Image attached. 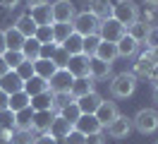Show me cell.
I'll return each instance as SVG.
<instances>
[{
	"instance_id": "18",
	"label": "cell",
	"mask_w": 158,
	"mask_h": 144,
	"mask_svg": "<svg viewBox=\"0 0 158 144\" xmlns=\"http://www.w3.org/2000/svg\"><path fill=\"white\" fill-rule=\"evenodd\" d=\"M29 17L36 22V27H48V24H53V12H50V5H48V2L31 7Z\"/></svg>"
},
{
	"instance_id": "40",
	"label": "cell",
	"mask_w": 158,
	"mask_h": 144,
	"mask_svg": "<svg viewBox=\"0 0 158 144\" xmlns=\"http://www.w3.org/2000/svg\"><path fill=\"white\" fill-rule=\"evenodd\" d=\"M0 127H2V130H7V132L15 130V113H12L10 108L0 111Z\"/></svg>"
},
{
	"instance_id": "43",
	"label": "cell",
	"mask_w": 158,
	"mask_h": 144,
	"mask_svg": "<svg viewBox=\"0 0 158 144\" xmlns=\"http://www.w3.org/2000/svg\"><path fill=\"white\" fill-rule=\"evenodd\" d=\"M146 50H153V48H158V27H151L146 34Z\"/></svg>"
},
{
	"instance_id": "9",
	"label": "cell",
	"mask_w": 158,
	"mask_h": 144,
	"mask_svg": "<svg viewBox=\"0 0 158 144\" xmlns=\"http://www.w3.org/2000/svg\"><path fill=\"white\" fill-rule=\"evenodd\" d=\"M74 103H77V108H79V113H81V115H94L96 111H98V106L103 103V98H101V94L91 91V94L77 98Z\"/></svg>"
},
{
	"instance_id": "23",
	"label": "cell",
	"mask_w": 158,
	"mask_h": 144,
	"mask_svg": "<svg viewBox=\"0 0 158 144\" xmlns=\"http://www.w3.org/2000/svg\"><path fill=\"white\" fill-rule=\"evenodd\" d=\"M115 46H118V58H132L134 53H137L139 43H137L132 36H129V34H125V36H122L118 43H115Z\"/></svg>"
},
{
	"instance_id": "58",
	"label": "cell",
	"mask_w": 158,
	"mask_h": 144,
	"mask_svg": "<svg viewBox=\"0 0 158 144\" xmlns=\"http://www.w3.org/2000/svg\"><path fill=\"white\" fill-rule=\"evenodd\" d=\"M156 144H158V142H156Z\"/></svg>"
},
{
	"instance_id": "10",
	"label": "cell",
	"mask_w": 158,
	"mask_h": 144,
	"mask_svg": "<svg viewBox=\"0 0 158 144\" xmlns=\"http://www.w3.org/2000/svg\"><path fill=\"white\" fill-rule=\"evenodd\" d=\"M94 115H96V120L101 123V127L106 130V127H108V125L120 115V111H118V106L113 103V101H103V103L98 106V111H96Z\"/></svg>"
},
{
	"instance_id": "42",
	"label": "cell",
	"mask_w": 158,
	"mask_h": 144,
	"mask_svg": "<svg viewBox=\"0 0 158 144\" xmlns=\"http://www.w3.org/2000/svg\"><path fill=\"white\" fill-rule=\"evenodd\" d=\"M15 72L19 75V79H22V82H27V79H31V77L36 75V72H34V63H29V60H24V63H22V65L17 67Z\"/></svg>"
},
{
	"instance_id": "6",
	"label": "cell",
	"mask_w": 158,
	"mask_h": 144,
	"mask_svg": "<svg viewBox=\"0 0 158 144\" xmlns=\"http://www.w3.org/2000/svg\"><path fill=\"white\" fill-rule=\"evenodd\" d=\"M127 34V27H122L118 19H103L101 22V27H98V36L101 41H108V43H118L120 38Z\"/></svg>"
},
{
	"instance_id": "7",
	"label": "cell",
	"mask_w": 158,
	"mask_h": 144,
	"mask_svg": "<svg viewBox=\"0 0 158 144\" xmlns=\"http://www.w3.org/2000/svg\"><path fill=\"white\" fill-rule=\"evenodd\" d=\"M72 82H74V77L69 75L65 67H62V70H55L53 77L48 79V91L50 94H65V91H69Z\"/></svg>"
},
{
	"instance_id": "55",
	"label": "cell",
	"mask_w": 158,
	"mask_h": 144,
	"mask_svg": "<svg viewBox=\"0 0 158 144\" xmlns=\"http://www.w3.org/2000/svg\"><path fill=\"white\" fill-rule=\"evenodd\" d=\"M144 2H146L148 7H158V0H144Z\"/></svg>"
},
{
	"instance_id": "8",
	"label": "cell",
	"mask_w": 158,
	"mask_h": 144,
	"mask_svg": "<svg viewBox=\"0 0 158 144\" xmlns=\"http://www.w3.org/2000/svg\"><path fill=\"white\" fill-rule=\"evenodd\" d=\"M106 132H108V137H113V139H125V137L132 132V118L118 115V118L106 127Z\"/></svg>"
},
{
	"instance_id": "39",
	"label": "cell",
	"mask_w": 158,
	"mask_h": 144,
	"mask_svg": "<svg viewBox=\"0 0 158 144\" xmlns=\"http://www.w3.org/2000/svg\"><path fill=\"white\" fill-rule=\"evenodd\" d=\"M31 142H34L31 130H12V142L10 144H31Z\"/></svg>"
},
{
	"instance_id": "48",
	"label": "cell",
	"mask_w": 158,
	"mask_h": 144,
	"mask_svg": "<svg viewBox=\"0 0 158 144\" xmlns=\"http://www.w3.org/2000/svg\"><path fill=\"white\" fill-rule=\"evenodd\" d=\"M10 142H12V132H7V130L0 127V144H10Z\"/></svg>"
},
{
	"instance_id": "56",
	"label": "cell",
	"mask_w": 158,
	"mask_h": 144,
	"mask_svg": "<svg viewBox=\"0 0 158 144\" xmlns=\"http://www.w3.org/2000/svg\"><path fill=\"white\" fill-rule=\"evenodd\" d=\"M153 101L158 103V86H153Z\"/></svg>"
},
{
	"instance_id": "35",
	"label": "cell",
	"mask_w": 158,
	"mask_h": 144,
	"mask_svg": "<svg viewBox=\"0 0 158 144\" xmlns=\"http://www.w3.org/2000/svg\"><path fill=\"white\" fill-rule=\"evenodd\" d=\"M69 103H74V96L69 94V91H65V94H53V111H55V113L62 111V108H67Z\"/></svg>"
},
{
	"instance_id": "13",
	"label": "cell",
	"mask_w": 158,
	"mask_h": 144,
	"mask_svg": "<svg viewBox=\"0 0 158 144\" xmlns=\"http://www.w3.org/2000/svg\"><path fill=\"white\" fill-rule=\"evenodd\" d=\"M0 89L7 96H12V94H17V91H24V82L19 79V75L15 70H10L5 77H0Z\"/></svg>"
},
{
	"instance_id": "12",
	"label": "cell",
	"mask_w": 158,
	"mask_h": 144,
	"mask_svg": "<svg viewBox=\"0 0 158 144\" xmlns=\"http://www.w3.org/2000/svg\"><path fill=\"white\" fill-rule=\"evenodd\" d=\"M74 130L81 132L84 137L96 134V132H103V127H101V123L96 120V115H79V120L74 123Z\"/></svg>"
},
{
	"instance_id": "50",
	"label": "cell",
	"mask_w": 158,
	"mask_h": 144,
	"mask_svg": "<svg viewBox=\"0 0 158 144\" xmlns=\"http://www.w3.org/2000/svg\"><path fill=\"white\" fill-rule=\"evenodd\" d=\"M7 101H10V96L0 89V111H5V108H7Z\"/></svg>"
},
{
	"instance_id": "26",
	"label": "cell",
	"mask_w": 158,
	"mask_h": 144,
	"mask_svg": "<svg viewBox=\"0 0 158 144\" xmlns=\"http://www.w3.org/2000/svg\"><path fill=\"white\" fill-rule=\"evenodd\" d=\"M19 53L24 55V60H29V63H36V60H39V55H41V43L36 41V38H27Z\"/></svg>"
},
{
	"instance_id": "36",
	"label": "cell",
	"mask_w": 158,
	"mask_h": 144,
	"mask_svg": "<svg viewBox=\"0 0 158 144\" xmlns=\"http://www.w3.org/2000/svg\"><path fill=\"white\" fill-rule=\"evenodd\" d=\"M2 60L7 63L10 70H17V67L24 63V55H22L19 50H5V53H2Z\"/></svg>"
},
{
	"instance_id": "47",
	"label": "cell",
	"mask_w": 158,
	"mask_h": 144,
	"mask_svg": "<svg viewBox=\"0 0 158 144\" xmlns=\"http://www.w3.org/2000/svg\"><path fill=\"white\" fill-rule=\"evenodd\" d=\"M84 144H106V137H103V132L89 134V137H86V139H84Z\"/></svg>"
},
{
	"instance_id": "31",
	"label": "cell",
	"mask_w": 158,
	"mask_h": 144,
	"mask_svg": "<svg viewBox=\"0 0 158 144\" xmlns=\"http://www.w3.org/2000/svg\"><path fill=\"white\" fill-rule=\"evenodd\" d=\"M98 43H101V36H98V34L84 36V41H81V55L94 58V55H96V50H98Z\"/></svg>"
},
{
	"instance_id": "24",
	"label": "cell",
	"mask_w": 158,
	"mask_h": 144,
	"mask_svg": "<svg viewBox=\"0 0 158 144\" xmlns=\"http://www.w3.org/2000/svg\"><path fill=\"white\" fill-rule=\"evenodd\" d=\"M24 91L34 98V96H39V94H43V91H48V82L43 79V77H39V75H34L31 79H27L24 82Z\"/></svg>"
},
{
	"instance_id": "11",
	"label": "cell",
	"mask_w": 158,
	"mask_h": 144,
	"mask_svg": "<svg viewBox=\"0 0 158 144\" xmlns=\"http://www.w3.org/2000/svg\"><path fill=\"white\" fill-rule=\"evenodd\" d=\"M55 118V111H34V123H31V132L46 134L50 130V123Z\"/></svg>"
},
{
	"instance_id": "54",
	"label": "cell",
	"mask_w": 158,
	"mask_h": 144,
	"mask_svg": "<svg viewBox=\"0 0 158 144\" xmlns=\"http://www.w3.org/2000/svg\"><path fill=\"white\" fill-rule=\"evenodd\" d=\"M43 2H48V0H27L29 7H36V5H43Z\"/></svg>"
},
{
	"instance_id": "33",
	"label": "cell",
	"mask_w": 158,
	"mask_h": 144,
	"mask_svg": "<svg viewBox=\"0 0 158 144\" xmlns=\"http://www.w3.org/2000/svg\"><path fill=\"white\" fill-rule=\"evenodd\" d=\"M81 41H84V36H79V34H74V31H72V34H69V38L62 43V48L69 53V58H72V55H81Z\"/></svg>"
},
{
	"instance_id": "51",
	"label": "cell",
	"mask_w": 158,
	"mask_h": 144,
	"mask_svg": "<svg viewBox=\"0 0 158 144\" xmlns=\"http://www.w3.org/2000/svg\"><path fill=\"white\" fill-rule=\"evenodd\" d=\"M0 5H2V7H7V10H15L17 5H19V0H0Z\"/></svg>"
},
{
	"instance_id": "29",
	"label": "cell",
	"mask_w": 158,
	"mask_h": 144,
	"mask_svg": "<svg viewBox=\"0 0 158 144\" xmlns=\"http://www.w3.org/2000/svg\"><path fill=\"white\" fill-rule=\"evenodd\" d=\"M31 123H34V108L31 106L15 113V130H31Z\"/></svg>"
},
{
	"instance_id": "46",
	"label": "cell",
	"mask_w": 158,
	"mask_h": 144,
	"mask_svg": "<svg viewBox=\"0 0 158 144\" xmlns=\"http://www.w3.org/2000/svg\"><path fill=\"white\" fill-rule=\"evenodd\" d=\"M31 144H58V139H55V137H50L48 132L46 134H39V137H34V142Z\"/></svg>"
},
{
	"instance_id": "27",
	"label": "cell",
	"mask_w": 158,
	"mask_h": 144,
	"mask_svg": "<svg viewBox=\"0 0 158 144\" xmlns=\"http://www.w3.org/2000/svg\"><path fill=\"white\" fill-rule=\"evenodd\" d=\"M24 41H27V38L22 36V34H19L15 27L5 29V46H7V50H22Z\"/></svg>"
},
{
	"instance_id": "3",
	"label": "cell",
	"mask_w": 158,
	"mask_h": 144,
	"mask_svg": "<svg viewBox=\"0 0 158 144\" xmlns=\"http://www.w3.org/2000/svg\"><path fill=\"white\" fill-rule=\"evenodd\" d=\"M113 19H118L122 27H129L139 19V7L134 0H118L113 5Z\"/></svg>"
},
{
	"instance_id": "57",
	"label": "cell",
	"mask_w": 158,
	"mask_h": 144,
	"mask_svg": "<svg viewBox=\"0 0 158 144\" xmlns=\"http://www.w3.org/2000/svg\"><path fill=\"white\" fill-rule=\"evenodd\" d=\"M151 53H153V60H156V63H158V48H153Z\"/></svg>"
},
{
	"instance_id": "16",
	"label": "cell",
	"mask_w": 158,
	"mask_h": 144,
	"mask_svg": "<svg viewBox=\"0 0 158 144\" xmlns=\"http://www.w3.org/2000/svg\"><path fill=\"white\" fill-rule=\"evenodd\" d=\"M113 72V65L110 63H103L98 58H89V77L94 82H98V79H108V75Z\"/></svg>"
},
{
	"instance_id": "38",
	"label": "cell",
	"mask_w": 158,
	"mask_h": 144,
	"mask_svg": "<svg viewBox=\"0 0 158 144\" xmlns=\"http://www.w3.org/2000/svg\"><path fill=\"white\" fill-rule=\"evenodd\" d=\"M34 38L39 41L41 46H43V43H53V24H48V27H39V29H36V34H34Z\"/></svg>"
},
{
	"instance_id": "14",
	"label": "cell",
	"mask_w": 158,
	"mask_h": 144,
	"mask_svg": "<svg viewBox=\"0 0 158 144\" xmlns=\"http://www.w3.org/2000/svg\"><path fill=\"white\" fill-rule=\"evenodd\" d=\"M65 70H67L74 79H77V77H89V58L86 55H72Z\"/></svg>"
},
{
	"instance_id": "52",
	"label": "cell",
	"mask_w": 158,
	"mask_h": 144,
	"mask_svg": "<svg viewBox=\"0 0 158 144\" xmlns=\"http://www.w3.org/2000/svg\"><path fill=\"white\" fill-rule=\"evenodd\" d=\"M7 50V46H5V29H0V55Z\"/></svg>"
},
{
	"instance_id": "2",
	"label": "cell",
	"mask_w": 158,
	"mask_h": 144,
	"mask_svg": "<svg viewBox=\"0 0 158 144\" xmlns=\"http://www.w3.org/2000/svg\"><path fill=\"white\" fill-rule=\"evenodd\" d=\"M134 89H137V77L129 75V72H120L110 82V94L115 98H127L134 94Z\"/></svg>"
},
{
	"instance_id": "15",
	"label": "cell",
	"mask_w": 158,
	"mask_h": 144,
	"mask_svg": "<svg viewBox=\"0 0 158 144\" xmlns=\"http://www.w3.org/2000/svg\"><path fill=\"white\" fill-rule=\"evenodd\" d=\"M74 130V125L69 123V120H65L62 115H58L55 113V118H53V123H50V130H48V134L50 137H55V139H65L69 132Z\"/></svg>"
},
{
	"instance_id": "4",
	"label": "cell",
	"mask_w": 158,
	"mask_h": 144,
	"mask_svg": "<svg viewBox=\"0 0 158 144\" xmlns=\"http://www.w3.org/2000/svg\"><path fill=\"white\" fill-rule=\"evenodd\" d=\"M98 27H101V22L91 15L89 10L77 12V15H74V19H72V31H74V34H79V36H91V34H98Z\"/></svg>"
},
{
	"instance_id": "25",
	"label": "cell",
	"mask_w": 158,
	"mask_h": 144,
	"mask_svg": "<svg viewBox=\"0 0 158 144\" xmlns=\"http://www.w3.org/2000/svg\"><path fill=\"white\" fill-rule=\"evenodd\" d=\"M29 103H31V96L27 94V91H17V94L10 96L7 108H10L12 113H19V111H24V108H29Z\"/></svg>"
},
{
	"instance_id": "45",
	"label": "cell",
	"mask_w": 158,
	"mask_h": 144,
	"mask_svg": "<svg viewBox=\"0 0 158 144\" xmlns=\"http://www.w3.org/2000/svg\"><path fill=\"white\" fill-rule=\"evenodd\" d=\"M84 139H86V137H84L81 132L72 130V132H69L67 137H65V144H84Z\"/></svg>"
},
{
	"instance_id": "34",
	"label": "cell",
	"mask_w": 158,
	"mask_h": 144,
	"mask_svg": "<svg viewBox=\"0 0 158 144\" xmlns=\"http://www.w3.org/2000/svg\"><path fill=\"white\" fill-rule=\"evenodd\" d=\"M55 70H58V67L53 65L50 60H41V58H39V60L34 63V72H36L39 77H43L46 82H48L50 77H53V72H55Z\"/></svg>"
},
{
	"instance_id": "30",
	"label": "cell",
	"mask_w": 158,
	"mask_h": 144,
	"mask_svg": "<svg viewBox=\"0 0 158 144\" xmlns=\"http://www.w3.org/2000/svg\"><path fill=\"white\" fill-rule=\"evenodd\" d=\"M29 106L34 111H53V94H50V91H43V94L34 96Z\"/></svg>"
},
{
	"instance_id": "37",
	"label": "cell",
	"mask_w": 158,
	"mask_h": 144,
	"mask_svg": "<svg viewBox=\"0 0 158 144\" xmlns=\"http://www.w3.org/2000/svg\"><path fill=\"white\" fill-rule=\"evenodd\" d=\"M50 63L58 67V70H62V67H67V63H69V53L62 46H58V48H55V53H53V58H50Z\"/></svg>"
},
{
	"instance_id": "28",
	"label": "cell",
	"mask_w": 158,
	"mask_h": 144,
	"mask_svg": "<svg viewBox=\"0 0 158 144\" xmlns=\"http://www.w3.org/2000/svg\"><path fill=\"white\" fill-rule=\"evenodd\" d=\"M148 29H151V27H148V24L144 22V19H137L134 24H129V27H127V34H129L132 38H134L137 43H144V41H146Z\"/></svg>"
},
{
	"instance_id": "41",
	"label": "cell",
	"mask_w": 158,
	"mask_h": 144,
	"mask_svg": "<svg viewBox=\"0 0 158 144\" xmlns=\"http://www.w3.org/2000/svg\"><path fill=\"white\" fill-rule=\"evenodd\" d=\"M58 115H62L65 120H69V123L74 125V123H77V120H79V115H81V113H79L77 103H69L67 108H62V111H58Z\"/></svg>"
},
{
	"instance_id": "20",
	"label": "cell",
	"mask_w": 158,
	"mask_h": 144,
	"mask_svg": "<svg viewBox=\"0 0 158 144\" xmlns=\"http://www.w3.org/2000/svg\"><path fill=\"white\" fill-rule=\"evenodd\" d=\"M153 65H156L153 53H151V50H144V53L137 58V63H134V72H137L139 77H148V72L153 70Z\"/></svg>"
},
{
	"instance_id": "49",
	"label": "cell",
	"mask_w": 158,
	"mask_h": 144,
	"mask_svg": "<svg viewBox=\"0 0 158 144\" xmlns=\"http://www.w3.org/2000/svg\"><path fill=\"white\" fill-rule=\"evenodd\" d=\"M146 79H151V82H153V86L158 84V63H156V65H153V70L148 72V77H146Z\"/></svg>"
},
{
	"instance_id": "22",
	"label": "cell",
	"mask_w": 158,
	"mask_h": 144,
	"mask_svg": "<svg viewBox=\"0 0 158 144\" xmlns=\"http://www.w3.org/2000/svg\"><path fill=\"white\" fill-rule=\"evenodd\" d=\"M94 58H98L103 63H110V65H113V63L118 60V46H115V43H108V41H101L98 50H96Z\"/></svg>"
},
{
	"instance_id": "21",
	"label": "cell",
	"mask_w": 158,
	"mask_h": 144,
	"mask_svg": "<svg viewBox=\"0 0 158 144\" xmlns=\"http://www.w3.org/2000/svg\"><path fill=\"white\" fill-rule=\"evenodd\" d=\"M12 27L17 29V31H19L22 36L24 38H34V34H36V22H34V19L29 17V15H22V17H17V22H15V24H12Z\"/></svg>"
},
{
	"instance_id": "53",
	"label": "cell",
	"mask_w": 158,
	"mask_h": 144,
	"mask_svg": "<svg viewBox=\"0 0 158 144\" xmlns=\"http://www.w3.org/2000/svg\"><path fill=\"white\" fill-rule=\"evenodd\" d=\"M7 72H10V67H7V63H5V60H2V55H0V77H5Z\"/></svg>"
},
{
	"instance_id": "17",
	"label": "cell",
	"mask_w": 158,
	"mask_h": 144,
	"mask_svg": "<svg viewBox=\"0 0 158 144\" xmlns=\"http://www.w3.org/2000/svg\"><path fill=\"white\" fill-rule=\"evenodd\" d=\"M89 12L98 19V22L110 19L113 17V2H110V0H89Z\"/></svg>"
},
{
	"instance_id": "32",
	"label": "cell",
	"mask_w": 158,
	"mask_h": 144,
	"mask_svg": "<svg viewBox=\"0 0 158 144\" xmlns=\"http://www.w3.org/2000/svg\"><path fill=\"white\" fill-rule=\"evenodd\" d=\"M72 34V24H53V43L62 46Z\"/></svg>"
},
{
	"instance_id": "44",
	"label": "cell",
	"mask_w": 158,
	"mask_h": 144,
	"mask_svg": "<svg viewBox=\"0 0 158 144\" xmlns=\"http://www.w3.org/2000/svg\"><path fill=\"white\" fill-rule=\"evenodd\" d=\"M55 43H43V46H41V60H50V58H53V53H55Z\"/></svg>"
},
{
	"instance_id": "5",
	"label": "cell",
	"mask_w": 158,
	"mask_h": 144,
	"mask_svg": "<svg viewBox=\"0 0 158 144\" xmlns=\"http://www.w3.org/2000/svg\"><path fill=\"white\" fill-rule=\"evenodd\" d=\"M50 12H53V24H72L77 7L72 0H55L50 5Z\"/></svg>"
},
{
	"instance_id": "1",
	"label": "cell",
	"mask_w": 158,
	"mask_h": 144,
	"mask_svg": "<svg viewBox=\"0 0 158 144\" xmlns=\"http://www.w3.org/2000/svg\"><path fill=\"white\" fill-rule=\"evenodd\" d=\"M132 127L141 134H153L158 130V111L156 108H141L132 118Z\"/></svg>"
},
{
	"instance_id": "19",
	"label": "cell",
	"mask_w": 158,
	"mask_h": 144,
	"mask_svg": "<svg viewBox=\"0 0 158 144\" xmlns=\"http://www.w3.org/2000/svg\"><path fill=\"white\" fill-rule=\"evenodd\" d=\"M94 91V79L91 77H77L74 82H72V86H69V94L74 96V101L77 98H81V96H86Z\"/></svg>"
}]
</instances>
